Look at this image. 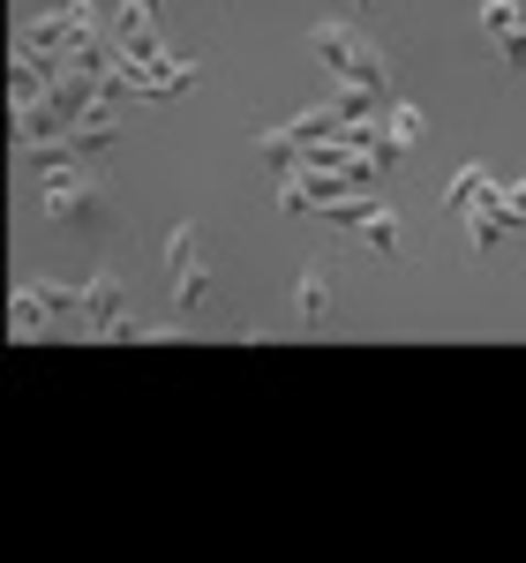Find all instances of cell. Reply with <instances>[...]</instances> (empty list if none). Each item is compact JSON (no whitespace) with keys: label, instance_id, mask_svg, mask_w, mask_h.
I'll list each match as a JSON object with an SVG mask.
<instances>
[{"label":"cell","instance_id":"cell-9","mask_svg":"<svg viewBox=\"0 0 526 563\" xmlns=\"http://www.w3.org/2000/svg\"><path fill=\"white\" fill-rule=\"evenodd\" d=\"M421 129H429V121H421V106H384V143H392V151H414Z\"/></svg>","mask_w":526,"mask_h":563},{"label":"cell","instance_id":"cell-8","mask_svg":"<svg viewBox=\"0 0 526 563\" xmlns=\"http://www.w3.org/2000/svg\"><path fill=\"white\" fill-rule=\"evenodd\" d=\"M361 241H369V249H376L384 263H398V249H406V233H398V211H392V203H376V211L361 218Z\"/></svg>","mask_w":526,"mask_h":563},{"label":"cell","instance_id":"cell-5","mask_svg":"<svg viewBox=\"0 0 526 563\" xmlns=\"http://www.w3.org/2000/svg\"><path fill=\"white\" fill-rule=\"evenodd\" d=\"M121 316H129V278H121V271H98V278L84 286V323L98 331V339H113Z\"/></svg>","mask_w":526,"mask_h":563},{"label":"cell","instance_id":"cell-3","mask_svg":"<svg viewBox=\"0 0 526 563\" xmlns=\"http://www.w3.org/2000/svg\"><path fill=\"white\" fill-rule=\"evenodd\" d=\"M68 308H84V294H68V286H53V278H23V286H15V323H8V331H15V339H39L45 323H61Z\"/></svg>","mask_w":526,"mask_h":563},{"label":"cell","instance_id":"cell-4","mask_svg":"<svg viewBox=\"0 0 526 563\" xmlns=\"http://www.w3.org/2000/svg\"><path fill=\"white\" fill-rule=\"evenodd\" d=\"M158 8H166V0H129V8L113 15V60H166Z\"/></svg>","mask_w":526,"mask_h":563},{"label":"cell","instance_id":"cell-6","mask_svg":"<svg viewBox=\"0 0 526 563\" xmlns=\"http://www.w3.org/2000/svg\"><path fill=\"white\" fill-rule=\"evenodd\" d=\"M294 316H302V323H324V316H331V263L324 256L302 263V278H294Z\"/></svg>","mask_w":526,"mask_h":563},{"label":"cell","instance_id":"cell-11","mask_svg":"<svg viewBox=\"0 0 526 563\" xmlns=\"http://www.w3.org/2000/svg\"><path fill=\"white\" fill-rule=\"evenodd\" d=\"M482 31H489L496 45L512 38V0H482Z\"/></svg>","mask_w":526,"mask_h":563},{"label":"cell","instance_id":"cell-14","mask_svg":"<svg viewBox=\"0 0 526 563\" xmlns=\"http://www.w3.org/2000/svg\"><path fill=\"white\" fill-rule=\"evenodd\" d=\"M369 8H376V0H347V15H353V23H361V15H369Z\"/></svg>","mask_w":526,"mask_h":563},{"label":"cell","instance_id":"cell-7","mask_svg":"<svg viewBox=\"0 0 526 563\" xmlns=\"http://www.w3.org/2000/svg\"><path fill=\"white\" fill-rule=\"evenodd\" d=\"M256 158H263V166H271L278 180H286V174H302V166H308V151H302V143H294L286 129H256Z\"/></svg>","mask_w":526,"mask_h":563},{"label":"cell","instance_id":"cell-1","mask_svg":"<svg viewBox=\"0 0 526 563\" xmlns=\"http://www.w3.org/2000/svg\"><path fill=\"white\" fill-rule=\"evenodd\" d=\"M308 53L339 76V84H353V90H376L384 98V53H376V38L353 23V15H331V23H316L308 31Z\"/></svg>","mask_w":526,"mask_h":563},{"label":"cell","instance_id":"cell-10","mask_svg":"<svg viewBox=\"0 0 526 563\" xmlns=\"http://www.w3.org/2000/svg\"><path fill=\"white\" fill-rule=\"evenodd\" d=\"M482 188H489V166H459V174H451V188H443V211H467Z\"/></svg>","mask_w":526,"mask_h":563},{"label":"cell","instance_id":"cell-13","mask_svg":"<svg viewBox=\"0 0 526 563\" xmlns=\"http://www.w3.org/2000/svg\"><path fill=\"white\" fill-rule=\"evenodd\" d=\"M504 203H512V218H526V188H504Z\"/></svg>","mask_w":526,"mask_h":563},{"label":"cell","instance_id":"cell-2","mask_svg":"<svg viewBox=\"0 0 526 563\" xmlns=\"http://www.w3.org/2000/svg\"><path fill=\"white\" fill-rule=\"evenodd\" d=\"M166 294H174V316H196L219 294V271L196 256V218H180L174 233H166Z\"/></svg>","mask_w":526,"mask_h":563},{"label":"cell","instance_id":"cell-12","mask_svg":"<svg viewBox=\"0 0 526 563\" xmlns=\"http://www.w3.org/2000/svg\"><path fill=\"white\" fill-rule=\"evenodd\" d=\"M512 38H526V0H512Z\"/></svg>","mask_w":526,"mask_h":563}]
</instances>
